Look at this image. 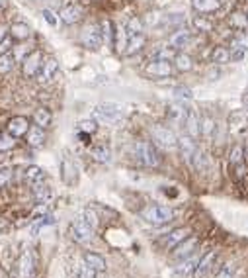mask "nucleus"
Returning a JSON list of instances; mask_svg holds the SVG:
<instances>
[{
  "mask_svg": "<svg viewBox=\"0 0 248 278\" xmlns=\"http://www.w3.org/2000/svg\"><path fill=\"white\" fill-rule=\"evenodd\" d=\"M217 261V251L213 249V251H209V253H205V255H201V259H199V263H197V267H195V270L190 274V278H204L207 276V272L213 268V265H215Z\"/></svg>",
  "mask_w": 248,
  "mask_h": 278,
  "instance_id": "9d476101",
  "label": "nucleus"
},
{
  "mask_svg": "<svg viewBox=\"0 0 248 278\" xmlns=\"http://www.w3.org/2000/svg\"><path fill=\"white\" fill-rule=\"evenodd\" d=\"M135 157L141 165L145 167H159L161 165V155L159 151L154 149V145L149 141H139L135 143Z\"/></svg>",
  "mask_w": 248,
  "mask_h": 278,
  "instance_id": "7ed1b4c3",
  "label": "nucleus"
},
{
  "mask_svg": "<svg viewBox=\"0 0 248 278\" xmlns=\"http://www.w3.org/2000/svg\"><path fill=\"white\" fill-rule=\"evenodd\" d=\"M147 71V75H151V77H170L172 75V65H170V61H161V59H152L151 63L145 67Z\"/></svg>",
  "mask_w": 248,
  "mask_h": 278,
  "instance_id": "ddd939ff",
  "label": "nucleus"
},
{
  "mask_svg": "<svg viewBox=\"0 0 248 278\" xmlns=\"http://www.w3.org/2000/svg\"><path fill=\"white\" fill-rule=\"evenodd\" d=\"M71 235H73V239L76 243H88L94 237V229L90 225H86L80 218H76L75 222L71 223Z\"/></svg>",
  "mask_w": 248,
  "mask_h": 278,
  "instance_id": "6e6552de",
  "label": "nucleus"
},
{
  "mask_svg": "<svg viewBox=\"0 0 248 278\" xmlns=\"http://www.w3.org/2000/svg\"><path fill=\"white\" fill-rule=\"evenodd\" d=\"M43 18L51 24V26H57V24H59V18H57L55 12H51V10H43Z\"/></svg>",
  "mask_w": 248,
  "mask_h": 278,
  "instance_id": "603ef678",
  "label": "nucleus"
},
{
  "mask_svg": "<svg viewBox=\"0 0 248 278\" xmlns=\"http://www.w3.org/2000/svg\"><path fill=\"white\" fill-rule=\"evenodd\" d=\"M190 41H192V34H190L188 30H176V32L170 35V39H168V47H172L174 51H176V49L188 47Z\"/></svg>",
  "mask_w": 248,
  "mask_h": 278,
  "instance_id": "aec40b11",
  "label": "nucleus"
},
{
  "mask_svg": "<svg viewBox=\"0 0 248 278\" xmlns=\"http://www.w3.org/2000/svg\"><path fill=\"white\" fill-rule=\"evenodd\" d=\"M100 274H98L96 270H92V268H88L86 265H82L80 267V274H78V278H98Z\"/></svg>",
  "mask_w": 248,
  "mask_h": 278,
  "instance_id": "3c124183",
  "label": "nucleus"
},
{
  "mask_svg": "<svg viewBox=\"0 0 248 278\" xmlns=\"http://www.w3.org/2000/svg\"><path fill=\"white\" fill-rule=\"evenodd\" d=\"M229 123H231L233 130H242V127H246L248 123V114L244 110L233 112L231 118H229Z\"/></svg>",
  "mask_w": 248,
  "mask_h": 278,
  "instance_id": "c85d7f7f",
  "label": "nucleus"
},
{
  "mask_svg": "<svg viewBox=\"0 0 248 278\" xmlns=\"http://www.w3.org/2000/svg\"><path fill=\"white\" fill-rule=\"evenodd\" d=\"M28 130H30V122H28V118H24V116H14L8 120L6 123V132L12 135V137H24V135L28 134Z\"/></svg>",
  "mask_w": 248,
  "mask_h": 278,
  "instance_id": "f8f14e48",
  "label": "nucleus"
},
{
  "mask_svg": "<svg viewBox=\"0 0 248 278\" xmlns=\"http://www.w3.org/2000/svg\"><path fill=\"white\" fill-rule=\"evenodd\" d=\"M24 178H26L32 186H35V184L45 182V173H43V168L41 167L32 165V167H26V170H24Z\"/></svg>",
  "mask_w": 248,
  "mask_h": 278,
  "instance_id": "b1692460",
  "label": "nucleus"
},
{
  "mask_svg": "<svg viewBox=\"0 0 248 278\" xmlns=\"http://www.w3.org/2000/svg\"><path fill=\"white\" fill-rule=\"evenodd\" d=\"M242 104H244V112L248 114V92L244 94V96H242Z\"/></svg>",
  "mask_w": 248,
  "mask_h": 278,
  "instance_id": "4d7b16f0",
  "label": "nucleus"
},
{
  "mask_svg": "<svg viewBox=\"0 0 248 278\" xmlns=\"http://www.w3.org/2000/svg\"><path fill=\"white\" fill-rule=\"evenodd\" d=\"M92 157L96 159L98 163H109L111 151H109V147H106V145H98V147L92 149Z\"/></svg>",
  "mask_w": 248,
  "mask_h": 278,
  "instance_id": "473e14b6",
  "label": "nucleus"
},
{
  "mask_svg": "<svg viewBox=\"0 0 248 278\" xmlns=\"http://www.w3.org/2000/svg\"><path fill=\"white\" fill-rule=\"evenodd\" d=\"M8 34H10L14 39H28V37L32 35V30H30V26H28V24L16 22L8 28Z\"/></svg>",
  "mask_w": 248,
  "mask_h": 278,
  "instance_id": "a878e982",
  "label": "nucleus"
},
{
  "mask_svg": "<svg viewBox=\"0 0 248 278\" xmlns=\"http://www.w3.org/2000/svg\"><path fill=\"white\" fill-rule=\"evenodd\" d=\"M12 175H14V170L10 167H0V186L8 184L12 180Z\"/></svg>",
  "mask_w": 248,
  "mask_h": 278,
  "instance_id": "09e8293b",
  "label": "nucleus"
},
{
  "mask_svg": "<svg viewBox=\"0 0 248 278\" xmlns=\"http://www.w3.org/2000/svg\"><path fill=\"white\" fill-rule=\"evenodd\" d=\"M192 24H194L195 30H199V32H211L213 30V24L209 22L207 18H204V16H195Z\"/></svg>",
  "mask_w": 248,
  "mask_h": 278,
  "instance_id": "58836bf2",
  "label": "nucleus"
},
{
  "mask_svg": "<svg viewBox=\"0 0 248 278\" xmlns=\"http://www.w3.org/2000/svg\"><path fill=\"white\" fill-rule=\"evenodd\" d=\"M57 73H59V61L53 59V57H49L47 61L41 63V69H39V73H37V80H39L41 84H47V82H51V80L57 77Z\"/></svg>",
  "mask_w": 248,
  "mask_h": 278,
  "instance_id": "9b49d317",
  "label": "nucleus"
},
{
  "mask_svg": "<svg viewBox=\"0 0 248 278\" xmlns=\"http://www.w3.org/2000/svg\"><path fill=\"white\" fill-rule=\"evenodd\" d=\"M141 216H143L145 222L152 223V225H166V223H170L174 220V211L170 208H166V206H159V204L145 208Z\"/></svg>",
  "mask_w": 248,
  "mask_h": 278,
  "instance_id": "f03ea898",
  "label": "nucleus"
},
{
  "mask_svg": "<svg viewBox=\"0 0 248 278\" xmlns=\"http://www.w3.org/2000/svg\"><path fill=\"white\" fill-rule=\"evenodd\" d=\"M33 188V194H35V200L39 202V204H47V202H51V188L45 184V182H41V184H35V186H32Z\"/></svg>",
  "mask_w": 248,
  "mask_h": 278,
  "instance_id": "bb28decb",
  "label": "nucleus"
},
{
  "mask_svg": "<svg viewBox=\"0 0 248 278\" xmlns=\"http://www.w3.org/2000/svg\"><path fill=\"white\" fill-rule=\"evenodd\" d=\"M78 218L86 223V225H90L92 229H96V227H98V216L92 210H82V213H80Z\"/></svg>",
  "mask_w": 248,
  "mask_h": 278,
  "instance_id": "a19ab883",
  "label": "nucleus"
},
{
  "mask_svg": "<svg viewBox=\"0 0 248 278\" xmlns=\"http://www.w3.org/2000/svg\"><path fill=\"white\" fill-rule=\"evenodd\" d=\"M51 223H55V218L49 213V216H43V218H37L35 220V223L32 225V235H37L41 229H45L47 225H51Z\"/></svg>",
  "mask_w": 248,
  "mask_h": 278,
  "instance_id": "c9c22d12",
  "label": "nucleus"
},
{
  "mask_svg": "<svg viewBox=\"0 0 248 278\" xmlns=\"http://www.w3.org/2000/svg\"><path fill=\"white\" fill-rule=\"evenodd\" d=\"M174 61H176V69L178 71H192V67H194V61H192V57L186 55V53H176L174 55Z\"/></svg>",
  "mask_w": 248,
  "mask_h": 278,
  "instance_id": "2f4dec72",
  "label": "nucleus"
},
{
  "mask_svg": "<svg viewBox=\"0 0 248 278\" xmlns=\"http://www.w3.org/2000/svg\"><path fill=\"white\" fill-rule=\"evenodd\" d=\"M174 96H176L178 100L188 102L192 98V92H190V89H186V87H176V89H174Z\"/></svg>",
  "mask_w": 248,
  "mask_h": 278,
  "instance_id": "49530a36",
  "label": "nucleus"
},
{
  "mask_svg": "<svg viewBox=\"0 0 248 278\" xmlns=\"http://www.w3.org/2000/svg\"><path fill=\"white\" fill-rule=\"evenodd\" d=\"M41 63H43V55H41V51H32V53H28V55L24 57V63H22V73L26 78H33L37 77V73H39V69H41Z\"/></svg>",
  "mask_w": 248,
  "mask_h": 278,
  "instance_id": "423d86ee",
  "label": "nucleus"
},
{
  "mask_svg": "<svg viewBox=\"0 0 248 278\" xmlns=\"http://www.w3.org/2000/svg\"><path fill=\"white\" fill-rule=\"evenodd\" d=\"M33 276V255L30 249H26L20 261H18V278H32Z\"/></svg>",
  "mask_w": 248,
  "mask_h": 278,
  "instance_id": "dca6fc26",
  "label": "nucleus"
},
{
  "mask_svg": "<svg viewBox=\"0 0 248 278\" xmlns=\"http://www.w3.org/2000/svg\"><path fill=\"white\" fill-rule=\"evenodd\" d=\"M92 118L100 123H106V125H116L125 118V112H123V106L106 102V104H98L92 110Z\"/></svg>",
  "mask_w": 248,
  "mask_h": 278,
  "instance_id": "f257e3e1",
  "label": "nucleus"
},
{
  "mask_svg": "<svg viewBox=\"0 0 248 278\" xmlns=\"http://www.w3.org/2000/svg\"><path fill=\"white\" fill-rule=\"evenodd\" d=\"M184 125H186V134L192 139H195L199 135V120L195 116L194 110H186V118H184Z\"/></svg>",
  "mask_w": 248,
  "mask_h": 278,
  "instance_id": "412c9836",
  "label": "nucleus"
},
{
  "mask_svg": "<svg viewBox=\"0 0 248 278\" xmlns=\"http://www.w3.org/2000/svg\"><path fill=\"white\" fill-rule=\"evenodd\" d=\"M145 41H147V37L145 34H135V35H129V39H127V45H125V55H135V53H139L141 49L145 47Z\"/></svg>",
  "mask_w": 248,
  "mask_h": 278,
  "instance_id": "5701e85b",
  "label": "nucleus"
},
{
  "mask_svg": "<svg viewBox=\"0 0 248 278\" xmlns=\"http://www.w3.org/2000/svg\"><path fill=\"white\" fill-rule=\"evenodd\" d=\"M237 274V263L235 261H229L225 267L219 270V274L215 278H235Z\"/></svg>",
  "mask_w": 248,
  "mask_h": 278,
  "instance_id": "4c0bfd02",
  "label": "nucleus"
},
{
  "mask_svg": "<svg viewBox=\"0 0 248 278\" xmlns=\"http://www.w3.org/2000/svg\"><path fill=\"white\" fill-rule=\"evenodd\" d=\"M186 110H188V108H182L180 104H176V106H170V108H168V116H170V120L184 122V118H186Z\"/></svg>",
  "mask_w": 248,
  "mask_h": 278,
  "instance_id": "79ce46f5",
  "label": "nucleus"
},
{
  "mask_svg": "<svg viewBox=\"0 0 248 278\" xmlns=\"http://www.w3.org/2000/svg\"><path fill=\"white\" fill-rule=\"evenodd\" d=\"M51 120H53V116H51V112L47 110V108H39V110H35V114H33L35 125H39V127H43V130L51 125Z\"/></svg>",
  "mask_w": 248,
  "mask_h": 278,
  "instance_id": "cd10ccee",
  "label": "nucleus"
},
{
  "mask_svg": "<svg viewBox=\"0 0 248 278\" xmlns=\"http://www.w3.org/2000/svg\"><path fill=\"white\" fill-rule=\"evenodd\" d=\"M192 6H194V10L201 12V14H211V12L219 10L223 6V2L221 0H192Z\"/></svg>",
  "mask_w": 248,
  "mask_h": 278,
  "instance_id": "4be33fe9",
  "label": "nucleus"
},
{
  "mask_svg": "<svg viewBox=\"0 0 248 278\" xmlns=\"http://www.w3.org/2000/svg\"><path fill=\"white\" fill-rule=\"evenodd\" d=\"M100 30H102V41H106V44H114V30H111V22H102L100 26Z\"/></svg>",
  "mask_w": 248,
  "mask_h": 278,
  "instance_id": "37998d69",
  "label": "nucleus"
},
{
  "mask_svg": "<svg viewBox=\"0 0 248 278\" xmlns=\"http://www.w3.org/2000/svg\"><path fill=\"white\" fill-rule=\"evenodd\" d=\"M174 55H176V51L172 47H168V45L154 51V59H161V61H170V59H174Z\"/></svg>",
  "mask_w": 248,
  "mask_h": 278,
  "instance_id": "a18cd8bd",
  "label": "nucleus"
},
{
  "mask_svg": "<svg viewBox=\"0 0 248 278\" xmlns=\"http://www.w3.org/2000/svg\"><path fill=\"white\" fill-rule=\"evenodd\" d=\"M151 135L154 139V143L161 145L162 149H176L178 137L174 135L172 130H168L164 125H154V127H151Z\"/></svg>",
  "mask_w": 248,
  "mask_h": 278,
  "instance_id": "20e7f679",
  "label": "nucleus"
},
{
  "mask_svg": "<svg viewBox=\"0 0 248 278\" xmlns=\"http://www.w3.org/2000/svg\"><path fill=\"white\" fill-rule=\"evenodd\" d=\"M16 145V137H12L8 132H0V151H10Z\"/></svg>",
  "mask_w": 248,
  "mask_h": 278,
  "instance_id": "e433bc0d",
  "label": "nucleus"
},
{
  "mask_svg": "<svg viewBox=\"0 0 248 278\" xmlns=\"http://www.w3.org/2000/svg\"><path fill=\"white\" fill-rule=\"evenodd\" d=\"M213 132H215V122H213V118L204 116L201 122H199V134H204L205 137H211Z\"/></svg>",
  "mask_w": 248,
  "mask_h": 278,
  "instance_id": "f704fd0d",
  "label": "nucleus"
},
{
  "mask_svg": "<svg viewBox=\"0 0 248 278\" xmlns=\"http://www.w3.org/2000/svg\"><path fill=\"white\" fill-rule=\"evenodd\" d=\"M229 167L233 170L235 178H244L246 175V161H244V155H242V147L240 145H235L231 149V155H229Z\"/></svg>",
  "mask_w": 248,
  "mask_h": 278,
  "instance_id": "39448f33",
  "label": "nucleus"
},
{
  "mask_svg": "<svg viewBox=\"0 0 248 278\" xmlns=\"http://www.w3.org/2000/svg\"><path fill=\"white\" fill-rule=\"evenodd\" d=\"M10 39H8V37H6V39H2V41H0V55H2V53H8V51H10Z\"/></svg>",
  "mask_w": 248,
  "mask_h": 278,
  "instance_id": "864d4df0",
  "label": "nucleus"
},
{
  "mask_svg": "<svg viewBox=\"0 0 248 278\" xmlns=\"http://www.w3.org/2000/svg\"><path fill=\"white\" fill-rule=\"evenodd\" d=\"M186 237H190V229H188V227H178V229L170 231V233L162 239V245H164L166 249H174L178 243H182Z\"/></svg>",
  "mask_w": 248,
  "mask_h": 278,
  "instance_id": "6ab92c4d",
  "label": "nucleus"
},
{
  "mask_svg": "<svg viewBox=\"0 0 248 278\" xmlns=\"http://www.w3.org/2000/svg\"><path fill=\"white\" fill-rule=\"evenodd\" d=\"M6 35H8V30H6V28L0 24V41H2V39H6Z\"/></svg>",
  "mask_w": 248,
  "mask_h": 278,
  "instance_id": "5fc2aeb1",
  "label": "nucleus"
},
{
  "mask_svg": "<svg viewBox=\"0 0 248 278\" xmlns=\"http://www.w3.org/2000/svg\"><path fill=\"white\" fill-rule=\"evenodd\" d=\"M14 65H16V57H14L12 51L0 55V75H8L12 69H14Z\"/></svg>",
  "mask_w": 248,
  "mask_h": 278,
  "instance_id": "7c9ffc66",
  "label": "nucleus"
},
{
  "mask_svg": "<svg viewBox=\"0 0 248 278\" xmlns=\"http://www.w3.org/2000/svg\"><path fill=\"white\" fill-rule=\"evenodd\" d=\"M59 18H61V22H65L66 26H73V24H76L82 18V10H80V6H76V4H66V6H63L61 12H59Z\"/></svg>",
  "mask_w": 248,
  "mask_h": 278,
  "instance_id": "f3484780",
  "label": "nucleus"
},
{
  "mask_svg": "<svg viewBox=\"0 0 248 278\" xmlns=\"http://www.w3.org/2000/svg\"><path fill=\"white\" fill-rule=\"evenodd\" d=\"M246 16H248V12H246Z\"/></svg>",
  "mask_w": 248,
  "mask_h": 278,
  "instance_id": "052dcab7",
  "label": "nucleus"
},
{
  "mask_svg": "<svg viewBox=\"0 0 248 278\" xmlns=\"http://www.w3.org/2000/svg\"><path fill=\"white\" fill-rule=\"evenodd\" d=\"M82 263H84L88 268L96 270L98 274L106 272V268H108V265H106V259H104L102 255H98V253H92V251L84 253V256H82Z\"/></svg>",
  "mask_w": 248,
  "mask_h": 278,
  "instance_id": "a211bd4d",
  "label": "nucleus"
},
{
  "mask_svg": "<svg viewBox=\"0 0 248 278\" xmlns=\"http://www.w3.org/2000/svg\"><path fill=\"white\" fill-rule=\"evenodd\" d=\"M242 155H244V161L248 163V139L244 141V147H242Z\"/></svg>",
  "mask_w": 248,
  "mask_h": 278,
  "instance_id": "6e6d98bb",
  "label": "nucleus"
},
{
  "mask_svg": "<svg viewBox=\"0 0 248 278\" xmlns=\"http://www.w3.org/2000/svg\"><path fill=\"white\" fill-rule=\"evenodd\" d=\"M233 49H237V51H248V35H240L237 37L235 41H233Z\"/></svg>",
  "mask_w": 248,
  "mask_h": 278,
  "instance_id": "de8ad7c7",
  "label": "nucleus"
},
{
  "mask_svg": "<svg viewBox=\"0 0 248 278\" xmlns=\"http://www.w3.org/2000/svg\"><path fill=\"white\" fill-rule=\"evenodd\" d=\"M127 32H125V28H118V32H116V47H118V51H125V45H127Z\"/></svg>",
  "mask_w": 248,
  "mask_h": 278,
  "instance_id": "c03bdc74",
  "label": "nucleus"
},
{
  "mask_svg": "<svg viewBox=\"0 0 248 278\" xmlns=\"http://www.w3.org/2000/svg\"><path fill=\"white\" fill-rule=\"evenodd\" d=\"M199 259H201V253L194 251L192 255H188L186 259H182V261L176 265V272H178L180 276H184V278H190V274H192V272L195 270V267H197Z\"/></svg>",
  "mask_w": 248,
  "mask_h": 278,
  "instance_id": "4468645a",
  "label": "nucleus"
},
{
  "mask_svg": "<svg viewBox=\"0 0 248 278\" xmlns=\"http://www.w3.org/2000/svg\"><path fill=\"white\" fill-rule=\"evenodd\" d=\"M26 141L30 147H39V145H43L45 141V132L43 127H39V125H30V130H28V134H26Z\"/></svg>",
  "mask_w": 248,
  "mask_h": 278,
  "instance_id": "393cba45",
  "label": "nucleus"
},
{
  "mask_svg": "<svg viewBox=\"0 0 248 278\" xmlns=\"http://www.w3.org/2000/svg\"><path fill=\"white\" fill-rule=\"evenodd\" d=\"M231 26L235 30H248V16L242 12H235L231 14Z\"/></svg>",
  "mask_w": 248,
  "mask_h": 278,
  "instance_id": "72a5a7b5",
  "label": "nucleus"
},
{
  "mask_svg": "<svg viewBox=\"0 0 248 278\" xmlns=\"http://www.w3.org/2000/svg\"><path fill=\"white\" fill-rule=\"evenodd\" d=\"M80 132H86V134H94L96 132V122L94 120H84V122H80Z\"/></svg>",
  "mask_w": 248,
  "mask_h": 278,
  "instance_id": "8fccbe9b",
  "label": "nucleus"
},
{
  "mask_svg": "<svg viewBox=\"0 0 248 278\" xmlns=\"http://www.w3.org/2000/svg\"><path fill=\"white\" fill-rule=\"evenodd\" d=\"M195 249H197V239H195V237H186L182 243H178L174 247L172 256L176 261H182V259H186L188 255H192Z\"/></svg>",
  "mask_w": 248,
  "mask_h": 278,
  "instance_id": "2eb2a0df",
  "label": "nucleus"
},
{
  "mask_svg": "<svg viewBox=\"0 0 248 278\" xmlns=\"http://www.w3.org/2000/svg\"><path fill=\"white\" fill-rule=\"evenodd\" d=\"M176 147L180 149V153H182L184 161L188 163V167H194L195 157H197V151H199L194 139H192L190 135H182V137H178V143H176Z\"/></svg>",
  "mask_w": 248,
  "mask_h": 278,
  "instance_id": "0eeeda50",
  "label": "nucleus"
},
{
  "mask_svg": "<svg viewBox=\"0 0 248 278\" xmlns=\"http://www.w3.org/2000/svg\"><path fill=\"white\" fill-rule=\"evenodd\" d=\"M209 75H211V77H209V78H211V80H215V78H217V75H219V71H217V69H215V71H211V73H209Z\"/></svg>",
  "mask_w": 248,
  "mask_h": 278,
  "instance_id": "13d9d810",
  "label": "nucleus"
},
{
  "mask_svg": "<svg viewBox=\"0 0 248 278\" xmlns=\"http://www.w3.org/2000/svg\"><path fill=\"white\" fill-rule=\"evenodd\" d=\"M125 32H127V37L135 34H143V24H141L139 18H131L127 26H125Z\"/></svg>",
  "mask_w": 248,
  "mask_h": 278,
  "instance_id": "ea45409f",
  "label": "nucleus"
},
{
  "mask_svg": "<svg viewBox=\"0 0 248 278\" xmlns=\"http://www.w3.org/2000/svg\"><path fill=\"white\" fill-rule=\"evenodd\" d=\"M80 39H82V45L88 47V49H98L100 45L104 44V41H102V30H100V26H96V24L86 26Z\"/></svg>",
  "mask_w": 248,
  "mask_h": 278,
  "instance_id": "1a4fd4ad",
  "label": "nucleus"
},
{
  "mask_svg": "<svg viewBox=\"0 0 248 278\" xmlns=\"http://www.w3.org/2000/svg\"><path fill=\"white\" fill-rule=\"evenodd\" d=\"M211 61H213L215 65H225V63H229V61H231V51H229L227 47H223V45H219V47H215V49H213Z\"/></svg>",
  "mask_w": 248,
  "mask_h": 278,
  "instance_id": "c756f323",
  "label": "nucleus"
},
{
  "mask_svg": "<svg viewBox=\"0 0 248 278\" xmlns=\"http://www.w3.org/2000/svg\"><path fill=\"white\" fill-rule=\"evenodd\" d=\"M221 2H223V0H221Z\"/></svg>",
  "mask_w": 248,
  "mask_h": 278,
  "instance_id": "680f3d73",
  "label": "nucleus"
},
{
  "mask_svg": "<svg viewBox=\"0 0 248 278\" xmlns=\"http://www.w3.org/2000/svg\"><path fill=\"white\" fill-rule=\"evenodd\" d=\"M2 6H4V0H0V8H2Z\"/></svg>",
  "mask_w": 248,
  "mask_h": 278,
  "instance_id": "bf43d9fd",
  "label": "nucleus"
}]
</instances>
